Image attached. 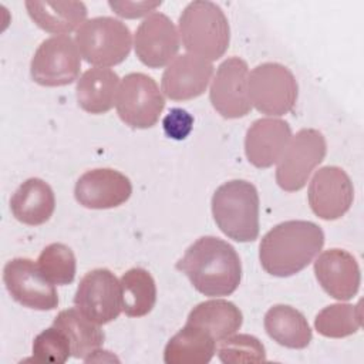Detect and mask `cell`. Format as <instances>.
Wrapping results in <instances>:
<instances>
[{
    "mask_svg": "<svg viewBox=\"0 0 364 364\" xmlns=\"http://www.w3.org/2000/svg\"><path fill=\"white\" fill-rule=\"evenodd\" d=\"M74 304L91 321L111 323L122 311L121 284L108 269L90 270L78 283Z\"/></svg>",
    "mask_w": 364,
    "mask_h": 364,
    "instance_id": "obj_10",
    "label": "cell"
},
{
    "mask_svg": "<svg viewBox=\"0 0 364 364\" xmlns=\"http://www.w3.org/2000/svg\"><path fill=\"white\" fill-rule=\"evenodd\" d=\"M323 245L324 233L318 225L310 220H286L262 237L260 264L272 276L289 277L307 267Z\"/></svg>",
    "mask_w": 364,
    "mask_h": 364,
    "instance_id": "obj_2",
    "label": "cell"
},
{
    "mask_svg": "<svg viewBox=\"0 0 364 364\" xmlns=\"http://www.w3.org/2000/svg\"><path fill=\"white\" fill-rule=\"evenodd\" d=\"M135 54L149 68L169 64L179 51V33L172 20L164 13L149 14L136 28L134 38Z\"/></svg>",
    "mask_w": 364,
    "mask_h": 364,
    "instance_id": "obj_14",
    "label": "cell"
},
{
    "mask_svg": "<svg viewBox=\"0 0 364 364\" xmlns=\"http://www.w3.org/2000/svg\"><path fill=\"white\" fill-rule=\"evenodd\" d=\"M216 353V341L202 328L185 324L164 350L166 364H206Z\"/></svg>",
    "mask_w": 364,
    "mask_h": 364,
    "instance_id": "obj_24",
    "label": "cell"
},
{
    "mask_svg": "<svg viewBox=\"0 0 364 364\" xmlns=\"http://www.w3.org/2000/svg\"><path fill=\"white\" fill-rule=\"evenodd\" d=\"M28 16L37 27L47 33L65 36L78 30L87 17L82 1H26Z\"/></svg>",
    "mask_w": 364,
    "mask_h": 364,
    "instance_id": "obj_22",
    "label": "cell"
},
{
    "mask_svg": "<svg viewBox=\"0 0 364 364\" xmlns=\"http://www.w3.org/2000/svg\"><path fill=\"white\" fill-rule=\"evenodd\" d=\"M55 209V196L51 186L40 178H28L13 193L10 210L13 216L30 226L46 223Z\"/></svg>",
    "mask_w": 364,
    "mask_h": 364,
    "instance_id": "obj_19",
    "label": "cell"
},
{
    "mask_svg": "<svg viewBox=\"0 0 364 364\" xmlns=\"http://www.w3.org/2000/svg\"><path fill=\"white\" fill-rule=\"evenodd\" d=\"M3 282L10 296L24 307L33 310H53L58 306L55 284L27 257L9 260L3 269Z\"/></svg>",
    "mask_w": 364,
    "mask_h": 364,
    "instance_id": "obj_11",
    "label": "cell"
},
{
    "mask_svg": "<svg viewBox=\"0 0 364 364\" xmlns=\"http://www.w3.org/2000/svg\"><path fill=\"white\" fill-rule=\"evenodd\" d=\"M179 37L189 54L212 63L229 47V21L216 3L195 0L179 16Z\"/></svg>",
    "mask_w": 364,
    "mask_h": 364,
    "instance_id": "obj_3",
    "label": "cell"
},
{
    "mask_svg": "<svg viewBox=\"0 0 364 364\" xmlns=\"http://www.w3.org/2000/svg\"><path fill=\"white\" fill-rule=\"evenodd\" d=\"M314 274L321 289L337 300L353 299L361 282L355 257L343 249H328L314 262Z\"/></svg>",
    "mask_w": 364,
    "mask_h": 364,
    "instance_id": "obj_17",
    "label": "cell"
},
{
    "mask_svg": "<svg viewBox=\"0 0 364 364\" xmlns=\"http://www.w3.org/2000/svg\"><path fill=\"white\" fill-rule=\"evenodd\" d=\"M327 152L324 135L313 128H303L290 138L277 161L276 182L286 192L300 191L313 169L323 162Z\"/></svg>",
    "mask_w": 364,
    "mask_h": 364,
    "instance_id": "obj_8",
    "label": "cell"
},
{
    "mask_svg": "<svg viewBox=\"0 0 364 364\" xmlns=\"http://www.w3.org/2000/svg\"><path fill=\"white\" fill-rule=\"evenodd\" d=\"M193 127V117L182 109V108H172L162 119V128L168 138L182 141L185 139Z\"/></svg>",
    "mask_w": 364,
    "mask_h": 364,
    "instance_id": "obj_31",
    "label": "cell"
},
{
    "mask_svg": "<svg viewBox=\"0 0 364 364\" xmlns=\"http://www.w3.org/2000/svg\"><path fill=\"white\" fill-rule=\"evenodd\" d=\"M243 323L240 309L228 300L213 299L196 304L186 320V324L206 331L215 341L235 334Z\"/></svg>",
    "mask_w": 364,
    "mask_h": 364,
    "instance_id": "obj_21",
    "label": "cell"
},
{
    "mask_svg": "<svg viewBox=\"0 0 364 364\" xmlns=\"http://www.w3.org/2000/svg\"><path fill=\"white\" fill-rule=\"evenodd\" d=\"M209 100L212 107L228 119L242 118L252 109L249 100V67L239 57L226 58L212 80Z\"/></svg>",
    "mask_w": 364,
    "mask_h": 364,
    "instance_id": "obj_12",
    "label": "cell"
},
{
    "mask_svg": "<svg viewBox=\"0 0 364 364\" xmlns=\"http://www.w3.org/2000/svg\"><path fill=\"white\" fill-rule=\"evenodd\" d=\"M191 284L202 294L220 297L232 294L240 284L242 263L235 247L215 236L193 242L176 262Z\"/></svg>",
    "mask_w": 364,
    "mask_h": 364,
    "instance_id": "obj_1",
    "label": "cell"
},
{
    "mask_svg": "<svg viewBox=\"0 0 364 364\" xmlns=\"http://www.w3.org/2000/svg\"><path fill=\"white\" fill-rule=\"evenodd\" d=\"M81 54L70 36H53L41 41L36 50L30 74L43 87H63L80 75Z\"/></svg>",
    "mask_w": 364,
    "mask_h": 364,
    "instance_id": "obj_9",
    "label": "cell"
},
{
    "mask_svg": "<svg viewBox=\"0 0 364 364\" xmlns=\"http://www.w3.org/2000/svg\"><path fill=\"white\" fill-rule=\"evenodd\" d=\"M71 355L68 337L55 326L43 330L33 341V357L38 363L63 364Z\"/></svg>",
    "mask_w": 364,
    "mask_h": 364,
    "instance_id": "obj_30",
    "label": "cell"
},
{
    "mask_svg": "<svg viewBox=\"0 0 364 364\" xmlns=\"http://www.w3.org/2000/svg\"><path fill=\"white\" fill-rule=\"evenodd\" d=\"M118 87L119 77L112 70L102 67L88 68L77 80V102L90 114H104L114 107Z\"/></svg>",
    "mask_w": 364,
    "mask_h": 364,
    "instance_id": "obj_20",
    "label": "cell"
},
{
    "mask_svg": "<svg viewBox=\"0 0 364 364\" xmlns=\"http://www.w3.org/2000/svg\"><path fill=\"white\" fill-rule=\"evenodd\" d=\"M291 138L289 122L279 118H259L245 136V154L256 168H269L276 164Z\"/></svg>",
    "mask_w": 364,
    "mask_h": 364,
    "instance_id": "obj_18",
    "label": "cell"
},
{
    "mask_svg": "<svg viewBox=\"0 0 364 364\" xmlns=\"http://www.w3.org/2000/svg\"><path fill=\"white\" fill-rule=\"evenodd\" d=\"M263 324L269 337L287 348H306L313 337L303 313L287 304L270 307L264 314Z\"/></svg>",
    "mask_w": 364,
    "mask_h": 364,
    "instance_id": "obj_23",
    "label": "cell"
},
{
    "mask_svg": "<svg viewBox=\"0 0 364 364\" xmlns=\"http://www.w3.org/2000/svg\"><path fill=\"white\" fill-rule=\"evenodd\" d=\"M75 46L81 57L97 67H112L122 63L132 47V36L125 23L102 16L87 21L75 33Z\"/></svg>",
    "mask_w": 364,
    "mask_h": 364,
    "instance_id": "obj_5",
    "label": "cell"
},
{
    "mask_svg": "<svg viewBox=\"0 0 364 364\" xmlns=\"http://www.w3.org/2000/svg\"><path fill=\"white\" fill-rule=\"evenodd\" d=\"M132 193L128 176L112 168H97L84 172L75 182L74 196L88 209H111L125 203Z\"/></svg>",
    "mask_w": 364,
    "mask_h": 364,
    "instance_id": "obj_15",
    "label": "cell"
},
{
    "mask_svg": "<svg viewBox=\"0 0 364 364\" xmlns=\"http://www.w3.org/2000/svg\"><path fill=\"white\" fill-rule=\"evenodd\" d=\"M213 74V65L193 54L175 57L162 74V91L173 101H188L202 95Z\"/></svg>",
    "mask_w": 364,
    "mask_h": 364,
    "instance_id": "obj_16",
    "label": "cell"
},
{
    "mask_svg": "<svg viewBox=\"0 0 364 364\" xmlns=\"http://www.w3.org/2000/svg\"><path fill=\"white\" fill-rule=\"evenodd\" d=\"M216 353L225 364L259 363L266 360L264 346L257 337L250 334H232L220 340Z\"/></svg>",
    "mask_w": 364,
    "mask_h": 364,
    "instance_id": "obj_29",
    "label": "cell"
},
{
    "mask_svg": "<svg viewBox=\"0 0 364 364\" xmlns=\"http://www.w3.org/2000/svg\"><path fill=\"white\" fill-rule=\"evenodd\" d=\"M122 311L129 317H142L151 313L156 303V284L151 273L142 267L127 270L121 280Z\"/></svg>",
    "mask_w": 364,
    "mask_h": 364,
    "instance_id": "obj_26",
    "label": "cell"
},
{
    "mask_svg": "<svg viewBox=\"0 0 364 364\" xmlns=\"http://www.w3.org/2000/svg\"><path fill=\"white\" fill-rule=\"evenodd\" d=\"M115 107L122 122L131 128L146 129L158 122L165 98L152 77L129 73L119 82Z\"/></svg>",
    "mask_w": 364,
    "mask_h": 364,
    "instance_id": "obj_7",
    "label": "cell"
},
{
    "mask_svg": "<svg viewBox=\"0 0 364 364\" xmlns=\"http://www.w3.org/2000/svg\"><path fill=\"white\" fill-rule=\"evenodd\" d=\"M299 85L291 71L279 63H263L249 74V100L259 112L280 117L293 109Z\"/></svg>",
    "mask_w": 364,
    "mask_h": 364,
    "instance_id": "obj_6",
    "label": "cell"
},
{
    "mask_svg": "<svg viewBox=\"0 0 364 364\" xmlns=\"http://www.w3.org/2000/svg\"><path fill=\"white\" fill-rule=\"evenodd\" d=\"M53 326L60 328L70 340L71 355L87 360L95 350H98L105 340V334L100 324L87 318L77 307L61 310Z\"/></svg>",
    "mask_w": 364,
    "mask_h": 364,
    "instance_id": "obj_25",
    "label": "cell"
},
{
    "mask_svg": "<svg viewBox=\"0 0 364 364\" xmlns=\"http://www.w3.org/2000/svg\"><path fill=\"white\" fill-rule=\"evenodd\" d=\"M307 199L316 216L323 220H336L351 208L354 186L344 169L323 166L310 181Z\"/></svg>",
    "mask_w": 364,
    "mask_h": 364,
    "instance_id": "obj_13",
    "label": "cell"
},
{
    "mask_svg": "<svg viewBox=\"0 0 364 364\" xmlns=\"http://www.w3.org/2000/svg\"><path fill=\"white\" fill-rule=\"evenodd\" d=\"M109 7L121 17L125 18H138L149 11L155 10L161 1L158 3H148V1H109Z\"/></svg>",
    "mask_w": 364,
    "mask_h": 364,
    "instance_id": "obj_32",
    "label": "cell"
},
{
    "mask_svg": "<svg viewBox=\"0 0 364 364\" xmlns=\"http://www.w3.org/2000/svg\"><path fill=\"white\" fill-rule=\"evenodd\" d=\"M212 215L218 228L236 242H253L259 236V193L245 179L222 183L212 196Z\"/></svg>",
    "mask_w": 364,
    "mask_h": 364,
    "instance_id": "obj_4",
    "label": "cell"
},
{
    "mask_svg": "<svg viewBox=\"0 0 364 364\" xmlns=\"http://www.w3.org/2000/svg\"><path fill=\"white\" fill-rule=\"evenodd\" d=\"M37 266L41 273L57 286L70 284L75 277V256L64 243H51L46 246L37 259Z\"/></svg>",
    "mask_w": 364,
    "mask_h": 364,
    "instance_id": "obj_28",
    "label": "cell"
},
{
    "mask_svg": "<svg viewBox=\"0 0 364 364\" xmlns=\"http://www.w3.org/2000/svg\"><path fill=\"white\" fill-rule=\"evenodd\" d=\"M361 327L360 303H336L320 310L314 318L318 334L330 338H343L355 334Z\"/></svg>",
    "mask_w": 364,
    "mask_h": 364,
    "instance_id": "obj_27",
    "label": "cell"
}]
</instances>
